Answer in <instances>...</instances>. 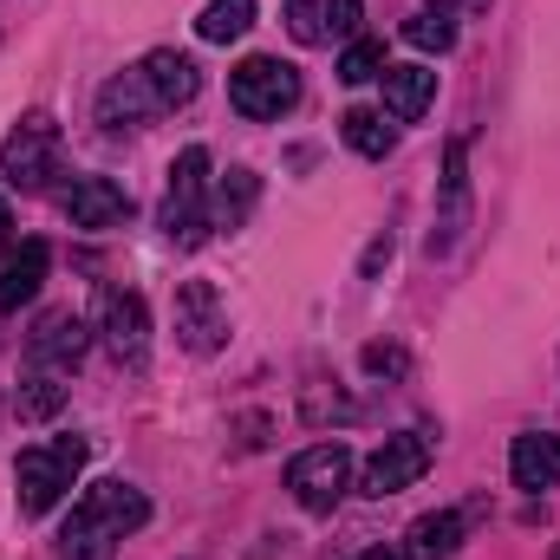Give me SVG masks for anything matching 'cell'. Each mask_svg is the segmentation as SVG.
<instances>
[{"label":"cell","mask_w":560,"mask_h":560,"mask_svg":"<svg viewBox=\"0 0 560 560\" xmlns=\"http://www.w3.org/2000/svg\"><path fill=\"white\" fill-rule=\"evenodd\" d=\"M52 170H59V125L46 112H33V118H20L7 131V143H0V176L13 189H46Z\"/></svg>","instance_id":"8992f818"},{"label":"cell","mask_w":560,"mask_h":560,"mask_svg":"<svg viewBox=\"0 0 560 560\" xmlns=\"http://www.w3.org/2000/svg\"><path fill=\"white\" fill-rule=\"evenodd\" d=\"M105 346H112L118 365H143V346H150V306H143V293H131V287L105 293Z\"/></svg>","instance_id":"30bf717a"},{"label":"cell","mask_w":560,"mask_h":560,"mask_svg":"<svg viewBox=\"0 0 560 560\" xmlns=\"http://www.w3.org/2000/svg\"><path fill=\"white\" fill-rule=\"evenodd\" d=\"M13 248V209H7V196H0V255Z\"/></svg>","instance_id":"4316f807"},{"label":"cell","mask_w":560,"mask_h":560,"mask_svg":"<svg viewBox=\"0 0 560 560\" xmlns=\"http://www.w3.org/2000/svg\"><path fill=\"white\" fill-rule=\"evenodd\" d=\"M85 469V436H52V443H33L13 456V502L20 515H46L59 509V495L79 482Z\"/></svg>","instance_id":"7a4b0ae2"},{"label":"cell","mask_w":560,"mask_h":560,"mask_svg":"<svg viewBox=\"0 0 560 560\" xmlns=\"http://www.w3.org/2000/svg\"><path fill=\"white\" fill-rule=\"evenodd\" d=\"M248 26H255V0H209L202 20H196V33H202L209 46H229V39H242Z\"/></svg>","instance_id":"d6986e66"},{"label":"cell","mask_w":560,"mask_h":560,"mask_svg":"<svg viewBox=\"0 0 560 560\" xmlns=\"http://www.w3.org/2000/svg\"><path fill=\"white\" fill-rule=\"evenodd\" d=\"M46 261H52L46 242H20V255L0 268V313H20V306L46 287Z\"/></svg>","instance_id":"2e32d148"},{"label":"cell","mask_w":560,"mask_h":560,"mask_svg":"<svg viewBox=\"0 0 560 560\" xmlns=\"http://www.w3.org/2000/svg\"><path fill=\"white\" fill-rule=\"evenodd\" d=\"M26 359H33L39 372H72V365L85 359V319H79L72 306L39 313V326H33V339H26Z\"/></svg>","instance_id":"9c48e42d"},{"label":"cell","mask_w":560,"mask_h":560,"mask_svg":"<svg viewBox=\"0 0 560 560\" xmlns=\"http://www.w3.org/2000/svg\"><path fill=\"white\" fill-rule=\"evenodd\" d=\"M215 229V209H209V150L189 143L176 163H170V189H163V235L176 248H202V235Z\"/></svg>","instance_id":"3957f363"},{"label":"cell","mask_w":560,"mask_h":560,"mask_svg":"<svg viewBox=\"0 0 560 560\" xmlns=\"http://www.w3.org/2000/svg\"><path fill=\"white\" fill-rule=\"evenodd\" d=\"M359 560H405V555H398V548H365Z\"/></svg>","instance_id":"83f0119b"},{"label":"cell","mask_w":560,"mask_h":560,"mask_svg":"<svg viewBox=\"0 0 560 560\" xmlns=\"http://www.w3.org/2000/svg\"><path fill=\"white\" fill-rule=\"evenodd\" d=\"M138 79L150 85L156 112H176V105H189V98L202 92V72H196V59H189V52H176V46H156V52L138 66Z\"/></svg>","instance_id":"8fae6325"},{"label":"cell","mask_w":560,"mask_h":560,"mask_svg":"<svg viewBox=\"0 0 560 560\" xmlns=\"http://www.w3.org/2000/svg\"><path fill=\"white\" fill-rule=\"evenodd\" d=\"M287 33L300 46H319L326 39V0H287Z\"/></svg>","instance_id":"cb8c5ba5"},{"label":"cell","mask_w":560,"mask_h":560,"mask_svg":"<svg viewBox=\"0 0 560 560\" xmlns=\"http://www.w3.org/2000/svg\"><path fill=\"white\" fill-rule=\"evenodd\" d=\"M378 72H385V46H378V39H352L346 59H339V79H346V85H372Z\"/></svg>","instance_id":"7402d4cb"},{"label":"cell","mask_w":560,"mask_h":560,"mask_svg":"<svg viewBox=\"0 0 560 560\" xmlns=\"http://www.w3.org/2000/svg\"><path fill=\"white\" fill-rule=\"evenodd\" d=\"M423 469H430V436L398 430V436H385V443L365 456L359 489H365V495H398V489H411V482H418Z\"/></svg>","instance_id":"52a82bcc"},{"label":"cell","mask_w":560,"mask_h":560,"mask_svg":"<svg viewBox=\"0 0 560 560\" xmlns=\"http://www.w3.org/2000/svg\"><path fill=\"white\" fill-rule=\"evenodd\" d=\"M339 131H346V143H352L359 156H372V163H378V156H392V143H398V131L385 125V112H365V105H359V112H346V118H339Z\"/></svg>","instance_id":"44dd1931"},{"label":"cell","mask_w":560,"mask_h":560,"mask_svg":"<svg viewBox=\"0 0 560 560\" xmlns=\"http://www.w3.org/2000/svg\"><path fill=\"white\" fill-rule=\"evenodd\" d=\"M359 0H326V39L339 33V39H359Z\"/></svg>","instance_id":"d4e9b609"},{"label":"cell","mask_w":560,"mask_h":560,"mask_svg":"<svg viewBox=\"0 0 560 560\" xmlns=\"http://www.w3.org/2000/svg\"><path fill=\"white\" fill-rule=\"evenodd\" d=\"M143 118H156V98L138 72H118L105 92H98V125L105 131H143Z\"/></svg>","instance_id":"4fadbf2b"},{"label":"cell","mask_w":560,"mask_h":560,"mask_svg":"<svg viewBox=\"0 0 560 560\" xmlns=\"http://www.w3.org/2000/svg\"><path fill=\"white\" fill-rule=\"evenodd\" d=\"M365 372H372V378H398V372H405V352H398V346H372V352H365Z\"/></svg>","instance_id":"484cf974"},{"label":"cell","mask_w":560,"mask_h":560,"mask_svg":"<svg viewBox=\"0 0 560 560\" xmlns=\"http://www.w3.org/2000/svg\"><path fill=\"white\" fill-rule=\"evenodd\" d=\"M222 332H229L222 293H215L209 280H183V287H176V339H183L196 359H209V352L222 346Z\"/></svg>","instance_id":"ba28073f"},{"label":"cell","mask_w":560,"mask_h":560,"mask_svg":"<svg viewBox=\"0 0 560 560\" xmlns=\"http://www.w3.org/2000/svg\"><path fill=\"white\" fill-rule=\"evenodd\" d=\"M143 522H150L143 489H131V482H92L72 502L66 528H59V560H112V548L125 535H138Z\"/></svg>","instance_id":"6da1fadb"},{"label":"cell","mask_w":560,"mask_h":560,"mask_svg":"<svg viewBox=\"0 0 560 560\" xmlns=\"http://www.w3.org/2000/svg\"><path fill=\"white\" fill-rule=\"evenodd\" d=\"M378 79H385V112H392V125H418L423 112H430V92H436V72H430V66H385Z\"/></svg>","instance_id":"9a60e30c"},{"label":"cell","mask_w":560,"mask_h":560,"mask_svg":"<svg viewBox=\"0 0 560 560\" xmlns=\"http://www.w3.org/2000/svg\"><path fill=\"white\" fill-rule=\"evenodd\" d=\"M405 39H411L418 52H450V46H456V20H450V7H443V0H423L418 13L405 20Z\"/></svg>","instance_id":"ffe728a7"},{"label":"cell","mask_w":560,"mask_h":560,"mask_svg":"<svg viewBox=\"0 0 560 560\" xmlns=\"http://www.w3.org/2000/svg\"><path fill=\"white\" fill-rule=\"evenodd\" d=\"M229 105L242 118H287L300 105V72L275 52H255V59H242L229 72Z\"/></svg>","instance_id":"277c9868"},{"label":"cell","mask_w":560,"mask_h":560,"mask_svg":"<svg viewBox=\"0 0 560 560\" xmlns=\"http://www.w3.org/2000/svg\"><path fill=\"white\" fill-rule=\"evenodd\" d=\"M59 405H66L59 372H33V378H26V392H20V418H52Z\"/></svg>","instance_id":"603a6c76"},{"label":"cell","mask_w":560,"mask_h":560,"mask_svg":"<svg viewBox=\"0 0 560 560\" xmlns=\"http://www.w3.org/2000/svg\"><path fill=\"white\" fill-rule=\"evenodd\" d=\"M66 215H72V229H118L131 215V196L112 176H79L66 189Z\"/></svg>","instance_id":"7c38bea8"},{"label":"cell","mask_w":560,"mask_h":560,"mask_svg":"<svg viewBox=\"0 0 560 560\" xmlns=\"http://www.w3.org/2000/svg\"><path fill=\"white\" fill-rule=\"evenodd\" d=\"M463 7H489V0H463Z\"/></svg>","instance_id":"f1b7e54d"},{"label":"cell","mask_w":560,"mask_h":560,"mask_svg":"<svg viewBox=\"0 0 560 560\" xmlns=\"http://www.w3.org/2000/svg\"><path fill=\"white\" fill-rule=\"evenodd\" d=\"M255 196H261V176L255 170H229L222 189H215V229H242L255 215Z\"/></svg>","instance_id":"ac0fdd59"},{"label":"cell","mask_w":560,"mask_h":560,"mask_svg":"<svg viewBox=\"0 0 560 560\" xmlns=\"http://www.w3.org/2000/svg\"><path fill=\"white\" fill-rule=\"evenodd\" d=\"M555 560H560V548H555Z\"/></svg>","instance_id":"f546056e"},{"label":"cell","mask_w":560,"mask_h":560,"mask_svg":"<svg viewBox=\"0 0 560 560\" xmlns=\"http://www.w3.org/2000/svg\"><path fill=\"white\" fill-rule=\"evenodd\" d=\"M287 489H293V502H300L306 515H332L339 495L352 489V450H346V443H313V450H300V456L287 463Z\"/></svg>","instance_id":"5b68a950"},{"label":"cell","mask_w":560,"mask_h":560,"mask_svg":"<svg viewBox=\"0 0 560 560\" xmlns=\"http://www.w3.org/2000/svg\"><path fill=\"white\" fill-rule=\"evenodd\" d=\"M509 476H515V489H555L560 482V436H548V430L515 436V450H509Z\"/></svg>","instance_id":"5bb4252c"},{"label":"cell","mask_w":560,"mask_h":560,"mask_svg":"<svg viewBox=\"0 0 560 560\" xmlns=\"http://www.w3.org/2000/svg\"><path fill=\"white\" fill-rule=\"evenodd\" d=\"M463 528H469V515L463 509H436V515H418L411 522V548H405V560H450L456 548H463Z\"/></svg>","instance_id":"e0dca14e"}]
</instances>
